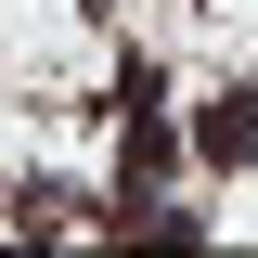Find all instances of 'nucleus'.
Segmentation results:
<instances>
[{
  "mask_svg": "<svg viewBox=\"0 0 258 258\" xmlns=\"http://www.w3.org/2000/svg\"><path fill=\"white\" fill-rule=\"evenodd\" d=\"M194 155H207V168H245V155H258V78L207 91V116H194Z\"/></svg>",
  "mask_w": 258,
  "mask_h": 258,
  "instance_id": "nucleus-1",
  "label": "nucleus"
}]
</instances>
